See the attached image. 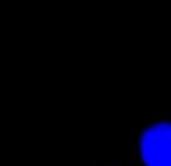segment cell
<instances>
[{
    "label": "cell",
    "instance_id": "obj_2",
    "mask_svg": "<svg viewBox=\"0 0 171 166\" xmlns=\"http://www.w3.org/2000/svg\"><path fill=\"white\" fill-rule=\"evenodd\" d=\"M77 166H138L136 163H133L132 160L126 159L124 163H118V162H109V163H105V162H97V160H89V162H82L79 163Z\"/></svg>",
    "mask_w": 171,
    "mask_h": 166
},
{
    "label": "cell",
    "instance_id": "obj_1",
    "mask_svg": "<svg viewBox=\"0 0 171 166\" xmlns=\"http://www.w3.org/2000/svg\"><path fill=\"white\" fill-rule=\"evenodd\" d=\"M127 159L138 166H171V109L150 110L130 128Z\"/></svg>",
    "mask_w": 171,
    "mask_h": 166
}]
</instances>
